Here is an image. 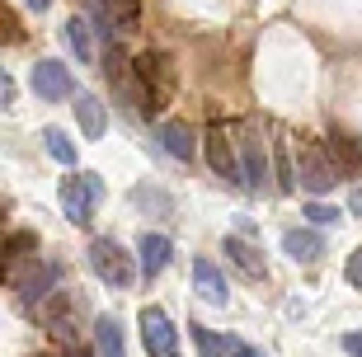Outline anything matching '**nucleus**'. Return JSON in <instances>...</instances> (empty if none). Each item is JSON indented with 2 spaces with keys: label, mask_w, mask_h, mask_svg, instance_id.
<instances>
[{
  "label": "nucleus",
  "mask_w": 362,
  "mask_h": 357,
  "mask_svg": "<svg viewBox=\"0 0 362 357\" xmlns=\"http://www.w3.org/2000/svg\"><path fill=\"white\" fill-rule=\"evenodd\" d=\"M33 94L47 99V104H62V99L76 94V80H71V71L62 66L57 57H42L38 66H33Z\"/></svg>",
  "instance_id": "7"
},
{
  "label": "nucleus",
  "mask_w": 362,
  "mask_h": 357,
  "mask_svg": "<svg viewBox=\"0 0 362 357\" xmlns=\"http://www.w3.org/2000/svg\"><path fill=\"white\" fill-rule=\"evenodd\" d=\"M344 278H349L353 287H362V250L349 254V264H344Z\"/></svg>",
  "instance_id": "26"
},
{
  "label": "nucleus",
  "mask_w": 362,
  "mask_h": 357,
  "mask_svg": "<svg viewBox=\"0 0 362 357\" xmlns=\"http://www.w3.org/2000/svg\"><path fill=\"white\" fill-rule=\"evenodd\" d=\"M188 339L198 344V357H226L230 353V344L221 339V334H212L207 324H188Z\"/></svg>",
  "instance_id": "21"
},
{
  "label": "nucleus",
  "mask_w": 362,
  "mask_h": 357,
  "mask_svg": "<svg viewBox=\"0 0 362 357\" xmlns=\"http://www.w3.org/2000/svg\"><path fill=\"white\" fill-rule=\"evenodd\" d=\"M132 80L136 90H141V113H160L165 104H170V94H175V62L165 52H141L132 66Z\"/></svg>",
  "instance_id": "1"
},
{
  "label": "nucleus",
  "mask_w": 362,
  "mask_h": 357,
  "mask_svg": "<svg viewBox=\"0 0 362 357\" xmlns=\"http://www.w3.org/2000/svg\"><path fill=\"white\" fill-rule=\"evenodd\" d=\"M349 212H353V216H362V184L353 188V198H349Z\"/></svg>",
  "instance_id": "30"
},
{
  "label": "nucleus",
  "mask_w": 362,
  "mask_h": 357,
  "mask_svg": "<svg viewBox=\"0 0 362 357\" xmlns=\"http://www.w3.org/2000/svg\"><path fill=\"white\" fill-rule=\"evenodd\" d=\"M136 254H141V278H160L165 273V264H170V254H175V245H170V235H141L136 240Z\"/></svg>",
  "instance_id": "13"
},
{
  "label": "nucleus",
  "mask_w": 362,
  "mask_h": 357,
  "mask_svg": "<svg viewBox=\"0 0 362 357\" xmlns=\"http://www.w3.org/2000/svg\"><path fill=\"white\" fill-rule=\"evenodd\" d=\"M28 5H33V10L42 14V10H47V5H52V0H28Z\"/></svg>",
  "instance_id": "31"
},
{
  "label": "nucleus",
  "mask_w": 362,
  "mask_h": 357,
  "mask_svg": "<svg viewBox=\"0 0 362 357\" xmlns=\"http://www.w3.org/2000/svg\"><path fill=\"white\" fill-rule=\"evenodd\" d=\"M136 329H141V344H146L151 357H179V329L170 324L165 310L146 305V310L136 315Z\"/></svg>",
  "instance_id": "5"
},
{
  "label": "nucleus",
  "mask_w": 362,
  "mask_h": 357,
  "mask_svg": "<svg viewBox=\"0 0 362 357\" xmlns=\"http://www.w3.org/2000/svg\"><path fill=\"white\" fill-rule=\"evenodd\" d=\"M296 179H301V188H306V193H315V198H320V193H329V188L339 184V170H334V160L325 156L320 146L315 141H301L296 146Z\"/></svg>",
  "instance_id": "4"
},
{
  "label": "nucleus",
  "mask_w": 362,
  "mask_h": 357,
  "mask_svg": "<svg viewBox=\"0 0 362 357\" xmlns=\"http://www.w3.org/2000/svg\"><path fill=\"white\" fill-rule=\"evenodd\" d=\"M94 19L104 24L108 38H113V28L118 33H136L141 28V0H99L94 5Z\"/></svg>",
  "instance_id": "9"
},
{
  "label": "nucleus",
  "mask_w": 362,
  "mask_h": 357,
  "mask_svg": "<svg viewBox=\"0 0 362 357\" xmlns=\"http://www.w3.org/2000/svg\"><path fill=\"white\" fill-rule=\"evenodd\" d=\"M90 268H94V278L99 282H108V287H118V291H127L136 282V264H132V254L122 250L113 235H99V240H90Z\"/></svg>",
  "instance_id": "2"
},
{
  "label": "nucleus",
  "mask_w": 362,
  "mask_h": 357,
  "mask_svg": "<svg viewBox=\"0 0 362 357\" xmlns=\"http://www.w3.org/2000/svg\"><path fill=\"white\" fill-rule=\"evenodd\" d=\"M344 353H349V357H362V329L344 334Z\"/></svg>",
  "instance_id": "28"
},
{
  "label": "nucleus",
  "mask_w": 362,
  "mask_h": 357,
  "mask_svg": "<svg viewBox=\"0 0 362 357\" xmlns=\"http://www.w3.org/2000/svg\"><path fill=\"white\" fill-rule=\"evenodd\" d=\"M329 160H334V170L349 179V174H358V165H362V151H358V141L353 136H344V132H334L329 136Z\"/></svg>",
  "instance_id": "20"
},
{
  "label": "nucleus",
  "mask_w": 362,
  "mask_h": 357,
  "mask_svg": "<svg viewBox=\"0 0 362 357\" xmlns=\"http://www.w3.org/2000/svg\"><path fill=\"white\" fill-rule=\"evenodd\" d=\"M240 174H245V184H250V188L269 184V156H264V141H259V136H245V165H240Z\"/></svg>",
  "instance_id": "17"
},
{
  "label": "nucleus",
  "mask_w": 362,
  "mask_h": 357,
  "mask_svg": "<svg viewBox=\"0 0 362 357\" xmlns=\"http://www.w3.org/2000/svg\"><path fill=\"white\" fill-rule=\"evenodd\" d=\"M193 287H198V296L207 305L230 301V287H226V278H221V268H216L212 259H193Z\"/></svg>",
  "instance_id": "11"
},
{
  "label": "nucleus",
  "mask_w": 362,
  "mask_h": 357,
  "mask_svg": "<svg viewBox=\"0 0 362 357\" xmlns=\"http://www.w3.org/2000/svg\"><path fill=\"white\" fill-rule=\"evenodd\" d=\"M94 344H99V357H127V344H122V324L113 315L94 320Z\"/></svg>",
  "instance_id": "19"
},
{
  "label": "nucleus",
  "mask_w": 362,
  "mask_h": 357,
  "mask_svg": "<svg viewBox=\"0 0 362 357\" xmlns=\"http://www.w3.org/2000/svg\"><path fill=\"white\" fill-rule=\"evenodd\" d=\"M52 282H57L52 264H33L24 278H14V287H19V301H24V305H42L47 296H52Z\"/></svg>",
  "instance_id": "12"
},
{
  "label": "nucleus",
  "mask_w": 362,
  "mask_h": 357,
  "mask_svg": "<svg viewBox=\"0 0 362 357\" xmlns=\"http://www.w3.org/2000/svg\"><path fill=\"white\" fill-rule=\"evenodd\" d=\"M33 254H38V235L33 230H10L0 240V278H14V268L28 264Z\"/></svg>",
  "instance_id": "10"
},
{
  "label": "nucleus",
  "mask_w": 362,
  "mask_h": 357,
  "mask_svg": "<svg viewBox=\"0 0 362 357\" xmlns=\"http://www.w3.org/2000/svg\"><path fill=\"white\" fill-rule=\"evenodd\" d=\"M76 310H81V301L71 291H52L42 301V324H47V334L57 344H76Z\"/></svg>",
  "instance_id": "6"
},
{
  "label": "nucleus",
  "mask_w": 362,
  "mask_h": 357,
  "mask_svg": "<svg viewBox=\"0 0 362 357\" xmlns=\"http://www.w3.org/2000/svg\"><path fill=\"white\" fill-rule=\"evenodd\" d=\"M226 259L240 268L245 278H269V268H264V254H259L255 245H245L240 235H226Z\"/></svg>",
  "instance_id": "15"
},
{
  "label": "nucleus",
  "mask_w": 362,
  "mask_h": 357,
  "mask_svg": "<svg viewBox=\"0 0 362 357\" xmlns=\"http://www.w3.org/2000/svg\"><path fill=\"white\" fill-rule=\"evenodd\" d=\"M42 146H47V156L62 160V165H76V141H71L62 127H42Z\"/></svg>",
  "instance_id": "22"
},
{
  "label": "nucleus",
  "mask_w": 362,
  "mask_h": 357,
  "mask_svg": "<svg viewBox=\"0 0 362 357\" xmlns=\"http://www.w3.org/2000/svg\"><path fill=\"white\" fill-rule=\"evenodd\" d=\"M0 42H24V24H19V14L0 0Z\"/></svg>",
  "instance_id": "24"
},
{
  "label": "nucleus",
  "mask_w": 362,
  "mask_h": 357,
  "mask_svg": "<svg viewBox=\"0 0 362 357\" xmlns=\"http://www.w3.org/2000/svg\"><path fill=\"white\" fill-rule=\"evenodd\" d=\"M14 104V80H10V71L0 66V108H10Z\"/></svg>",
  "instance_id": "27"
},
{
  "label": "nucleus",
  "mask_w": 362,
  "mask_h": 357,
  "mask_svg": "<svg viewBox=\"0 0 362 357\" xmlns=\"http://www.w3.org/2000/svg\"><path fill=\"white\" fill-rule=\"evenodd\" d=\"M306 216H310L315 226H334V221H339V212H334V207H325V202H310Z\"/></svg>",
  "instance_id": "25"
},
{
  "label": "nucleus",
  "mask_w": 362,
  "mask_h": 357,
  "mask_svg": "<svg viewBox=\"0 0 362 357\" xmlns=\"http://www.w3.org/2000/svg\"><path fill=\"white\" fill-rule=\"evenodd\" d=\"M160 141H165V151L175 160H193V151H198V141H193V127L188 122H160Z\"/></svg>",
  "instance_id": "18"
},
{
  "label": "nucleus",
  "mask_w": 362,
  "mask_h": 357,
  "mask_svg": "<svg viewBox=\"0 0 362 357\" xmlns=\"http://www.w3.org/2000/svg\"><path fill=\"white\" fill-rule=\"evenodd\" d=\"M57 198H62V212H66V221L90 226L94 207H99V198H104V184H99V174L81 170V174H71V179H62Z\"/></svg>",
  "instance_id": "3"
},
{
  "label": "nucleus",
  "mask_w": 362,
  "mask_h": 357,
  "mask_svg": "<svg viewBox=\"0 0 362 357\" xmlns=\"http://www.w3.org/2000/svg\"><path fill=\"white\" fill-rule=\"evenodd\" d=\"M282 254L296 259V264H315V259L325 254V240L315 235V230H306V226H296V230L282 235Z\"/></svg>",
  "instance_id": "14"
},
{
  "label": "nucleus",
  "mask_w": 362,
  "mask_h": 357,
  "mask_svg": "<svg viewBox=\"0 0 362 357\" xmlns=\"http://www.w3.org/2000/svg\"><path fill=\"white\" fill-rule=\"evenodd\" d=\"M76 122H81V132L90 136V141H99L104 127H108V113H104V104H99L94 94H76Z\"/></svg>",
  "instance_id": "16"
},
{
  "label": "nucleus",
  "mask_w": 362,
  "mask_h": 357,
  "mask_svg": "<svg viewBox=\"0 0 362 357\" xmlns=\"http://www.w3.org/2000/svg\"><path fill=\"white\" fill-rule=\"evenodd\" d=\"M230 357H264L259 348H245V344H230Z\"/></svg>",
  "instance_id": "29"
},
{
  "label": "nucleus",
  "mask_w": 362,
  "mask_h": 357,
  "mask_svg": "<svg viewBox=\"0 0 362 357\" xmlns=\"http://www.w3.org/2000/svg\"><path fill=\"white\" fill-rule=\"evenodd\" d=\"M207 165H212L216 179H226V184H245L240 160H235V146H230V136H226V127H221V122H212V127H207Z\"/></svg>",
  "instance_id": "8"
},
{
  "label": "nucleus",
  "mask_w": 362,
  "mask_h": 357,
  "mask_svg": "<svg viewBox=\"0 0 362 357\" xmlns=\"http://www.w3.org/2000/svg\"><path fill=\"white\" fill-rule=\"evenodd\" d=\"M66 42H71V52L81 57V62H90V57H94V38H90V24H85V19H76V14H71V19H66Z\"/></svg>",
  "instance_id": "23"
}]
</instances>
